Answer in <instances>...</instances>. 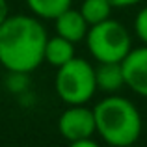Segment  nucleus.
Wrapping results in <instances>:
<instances>
[{
  "label": "nucleus",
  "mask_w": 147,
  "mask_h": 147,
  "mask_svg": "<svg viewBox=\"0 0 147 147\" xmlns=\"http://www.w3.org/2000/svg\"><path fill=\"white\" fill-rule=\"evenodd\" d=\"M54 90L65 104H86L95 95V67L84 58H73L58 67Z\"/></svg>",
  "instance_id": "nucleus-3"
},
{
  "label": "nucleus",
  "mask_w": 147,
  "mask_h": 147,
  "mask_svg": "<svg viewBox=\"0 0 147 147\" xmlns=\"http://www.w3.org/2000/svg\"><path fill=\"white\" fill-rule=\"evenodd\" d=\"M7 17H9V6H7L6 0H0V24H2Z\"/></svg>",
  "instance_id": "nucleus-14"
},
{
  "label": "nucleus",
  "mask_w": 147,
  "mask_h": 147,
  "mask_svg": "<svg viewBox=\"0 0 147 147\" xmlns=\"http://www.w3.org/2000/svg\"><path fill=\"white\" fill-rule=\"evenodd\" d=\"M58 130L71 145L84 138H93V134H97L93 110L86 104H69L58 119Z\"/></svg>",
  "instance_id": "nucleus-5"
},
{
  "label": "nucleus",
  "mask_w": 147,
  "mask_h": 147,
  "mask_svg": "<svg viewBox=\"0 0 147 147\" xmlns=\"http://www.w3.org/2000/svg\"><path fill=\"white\" fill-rule=\"evenodd\" d=\"M47 39L36 15H9L0 24V63L9 73H32L45 61Z\"/></svg>",
  "instance_id": "nucleus-1"
},
{
  "label": "nucleus",
  "mask_w": 147,
  "mask_h": 147,
  "mask_svg": "<svg viewBox=\"0 0 147 147\" xmlns=\"http://www.w3.org/2000/svg\"><path fill=\"white\" fill-rule=\"evenodd\" d=\"M86 45L97 61H123L132 49L129 30L114 19L91 24L86 34Z\"/></svg>",
  "instance_id": "nucleus-4"
},
{
  "label": "nucleus",
  "mask_w": 147,
  "mask_h": 147,
  "mask_svg": "<svg viewBox=\"0 0 147 147\" xmlns=\"http://www.w3.org/2000/svg\"><path fill=\"white\" fill-rule=\"evenodd\" d=\"M32 15L45 21H54L60 13L71 7V0H24Z\"/></svg>",
  "instance_id": "nucleus-10"
},
{
  "label": "nucleus",
  "mask_w": 147,
  "mask_h": 147,
  "mask_svg": "<svg viewBox=\"0 0 147 147\" xmlns=\"http://www.w3.org/2000/svg\"><path fill=\"white\" fill-rule=\"evenodd\" d=\"M112 9L114 7L108 0H84L82 6H80V13L84 15V19L88 21L90 26L110 19Z\"/></svg>",
  "instance_id": "nucleus-11"
},
{
  "label": "nucleus",
  "mask_w": 147,
  "mask_h": 147,
  "mask_svg": "<svg viewBox=\"0 0 147 147\" xmlns=\"http://www.w3.org/2000/svg\"><path fill=\"white\" fill-rule=\"evenodd\" d=\"M134 30H136V36L147 45V6L138 11L136 19H134Z\"/></svg>",
  "instance_id": "nucleus-12"
},
{
  "label": "nucleus",
  "mask_w": 147,
  "mask_h": 147,
  "mask_svg": "<svg viewBox=\"0 0 147 147\" xmlns=\"http://www.w3.org/2000/svg\"><path fill=\"white\" fill-rule=\"evenodd\" d=\"M75 58V43L61 36H54L47 39L45 45V61H49L52 67H61L69 60Z\"/></svg>",
  "instance_id": "nucleus-9"
},
{
  "label": "nucleus",
  "mask_w": 147,
  "mask_h": 147,
  "mask_svg": "<svg viewBox=\"0 0 147 147\" xmlns=\"http://www.w3.org/2000/svg\"><path fill=\"white\" fill-rule=\"evenodd\" d=\"M95 129L100 140L114 147H129L142 134V115L129 99L110 95L95 104Z\"/></svg>",
  "instance_id": "nucleus-2"
},
{
  "label": "nucleus",
  "mask_w": 147,
  "mask_h": 147,
  "mask_svg": "<svg viewBox=\"0 0 147 147\" xmlns=\"http://www.w3.org/2000/svg\"><path fill=\"white\" fill-rule=\"evenodd\" d=\"M54 30H56L58 36L65 37V39L73 41V43H78V41L86 39L90 24L84 19V15L80 13V9L67 7L63 13H60L54 19Z\"/></svg>",
  "instance_id": "nucleus-7"
},
{
  "label": "nucleus",
  "mask_w": 147,
  "mask_h": 147,
  "mask_svg": "<svg viewBox=\"0 0 147 147\" xmlns=\"http://www.w3.org/2000/svg\"><path fill=\"white\" fill-rule=\"evenodd\" d=\"M95 84L97 90L104 93H115L125 86L121 61H99L95 67Z\"/></svg>",
  "instance_id": "nucleus-8"
},
{
  "label": "nucleus",
  "mask_w": 147,
  "mask_h": 147,
  "mask_svg": "<svg viewBox=\"0 0 147 147\" xmlns=\"http://www.w3.org/2000/svg\"><path fill=\"white\" fill-rule=\"evenodd\" d=\"M112 4V7H129L134 6V4H140L142 0H108Z\"/></svg>",
  "instance_id": "nucleus-13"
},
{
  "label": "nucleus",
  "mask_w": 147,
  "mask_h": 147,
  "mask_svg": "<svg viewBox=\"0 0 147 147\" xmlns=\"http://www.w3.org/2000/svg\"><path fill=\"white\" fill-rule=\"evenodd\" d=\"M125 86L134 93L147 97V45L140 49H130V52L121 61Z\"/></svg>",
  "instance_id": "nucleus-6"
}]
</instances>
